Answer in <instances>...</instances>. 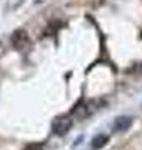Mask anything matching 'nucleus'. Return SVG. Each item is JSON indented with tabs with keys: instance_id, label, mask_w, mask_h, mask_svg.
Listing matches in <instances>:
<instances>
[{
	"instance_id": "3",
	"label": "nucleus",
	"mask_w": 142,
	"mask_h": 150,
	"mask_svg": "<svg viewBox=\"0 0 142 150\" xmlns=\"http://www.w3.org/2000/svg\"><path fill=\"white\" fill-rule=\"evenodd\" d=\"M132 125V119L130 116L122 115L116 118L115 123H113V131L116 133H122V131H126L127 129H130V126Z\"/></svg>"
},
{
	"instance_id": "1",
	"label": "nucleus",
	"mask_w": 142,
	"mask_h": 150,
	"mask_svg": "<svg viewBox=\"0 0 142 150\" xmlns=\"http://www.w3.org/2000/svg\"><path fill=\"white\" fill-rule=\"evenodd\" d=\"M72 126V120L67 115H63L56 118L53 123V131L58 135H64L71 129Z\"/></svg>"
},
{
	"instance_id": "4",
	"label": "nucleus",
	"mask_w": 142,
	"mask_h": 150,
	"mask_svg": "<svg viewBox=\"0 0 142 150\" xmlns=\"http://www.w3.org/2000/svg\"><path fill=\"white\" fill-rule=\"evenodd\" d=\"M107 143H108V137H106V135H103V134H98L92 139L91 148L93 150H100L105 146Z\"/></svg>"
},
{
	"instance_id": "5",
	"label": "nucleus",
	"mask_w": 142,
	"mask_h": 150,
	"mask_svg": "<svg viewBox=\"0 0 142 150\" xmlns=\"http://www.w3.org/2000/svg\"><path fill=\"white\" fill-rule=\"evenodd\" d=\"M24 150H42V146L40 144H36V143H32V144H29L26 145L25 149Z\"/></svg>"
},
{
	"instance_id": "2",
	"label": "nucleus",
	"mask_w": 142,
	"mask_h": 150,
	"mask_svg": "<svg viewBox=\"0 0 142 150\" xmlns=\"http://www.w3.org/2000/svg\"><path fill=\"white\" fill-rule=\"evenodd\" d=\"M11 43L14 45V48L18 50H24L29 44V36H27L26 31L24 30H16L13 34L11 38Z\"/></svg>"
}]
</instances>
